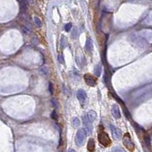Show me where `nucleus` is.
Returning <instances> with one entry per match:
<instances>
[{"instance_id":"nucleus-11","label":"nucleus","mask_w":152,"mask_h":152,"mask_svg":"<svg viewBox=\"0 0 152 152\" xmlns=\"http://www.w3.org/2000/svg\"><path fill=\"white\" fill-rule=\"evenodd\" d=\"M94 75H95L97 78H99L101 75V72H102V67H101L100 64H98L95 66V68L94 69Z\"/></svg>"},{"instance_id":"nucleus-3","label":"nucleus","mask_w":152,"mask_h":152,"mask_svg":"<svg viewBox=\"0 0 152 152\" xmlns=\"http://www.w3.org/2000/svg\"><path fill=\"white\" fill-rule=\"evenodd\" d=\"M86 138H87L86 130L84 129H78V131L77 133H76L75 138L76 144L78 145V146L82 147V145L84 144V142H85Z\"/></svg>"},{"instance_id":"nucleus-18","label":"nucleus","mask_w":152,"mask_h":152,"mask_svg":"<svg viewBox=\"0 0 152 152\" xmlns=\"http://www.w3.org/2000/svg\"><path fill=\"white\" fill-rule=\"evenodd\" d=\"M59 62H60V63H63L64 62V61H63V58H62V55H59Z\"/></svg>"},{"instance_id":"nucleus-16","label":"nucleus","mask_w":152,"mask_h":152,"mask_svg":"<svg viewBox=\"0 0 152 152\" xmlns=\"http://www.w3.org/2000/svg\"><path fill=\"white\" fill-rule=\"evenodd\" d=\"M52 118L54 119V120H57L58 119V116H57V114H56V112L55 110L53 111V112L52 113Z\"/></svg>"},{"instance_id":"nucleus-6","label":"nucleus","mask_w":152,"mask_h":152,"mask_svg":"<svg viewBox=\"0 0 152 152\" xmlns=\"http://www.w3.org/2000/svg\"><path fill=\"white\" fill-rule=\"evenodd\" d=\"M77 97L78 100H79V102L81 103V104L83 106L84 103H85V101L87 99V94L84 90L80 89L78 90L77 92Z\"/></svg>"},{"instance_id":"nucleus-12","label":"nucleus","mask_w":152,"mask_h":152,"mask_svg":"<svg viewBox=\"0 0 152 152\" xmlns=\"http://www.w3.org/2000/svg\"><path fill=\"white\" fill-rule=\"evenodd\" d=\"M72 123V126L75 127V128H76V127H78L80 125V120L78 119V118L75 117V118H73Z\"/></svg>"},{"instance_id":"nucleus-4","label":"nucleus","mask_w":152,"mask_h":152,"mask_svg":"<svg viewBox=\"0 0 152 152\" xmlns=\"http://www.w3.org/2000/svg\"><path fill=\"white\" fill-rule=\"evenodd\" d=\"M123 144L125 145V147H126L130 152H133L134 151V150H135V144L132 142V141H131V136H130V135H129V132L125 133L124 136H123Z\"/></svg>"},{"instance_id":"nucleus-14","label":"nucleus","mask_w":152,"mask_h":152,"mask_svg":"<svg viewBox=\"0 0 152 152\" xmlns=\"http://www.w3.org/2000/svg\"><path fill=\"white\" fill-rule=\"evenodd\" d=\"M72 25L71 23H69V24H66V26H65V30H66V31L67 32H69V30L72 29Z\"/></svg>"},{"instance_id":"nucleus-15","label":"nucleus","mask_w":152,"mask_h":152,"mask_svg":"<svg viewBox=\"0 0 152 152\" xmlns=\"http://www.w3.org/2000/svg\"><path fill=\"white\" fill-rule=\"evenodd\" d=\"M112 152H124L123 149H121V148H118V147H115L112 149Z\"/></svg>"},{"instance_id":"nucleus-2","label":"nucleus","mask_w":152,"mask_h":152,"mask_svg":"<svg viewBox=\"0 0 152 152\" xmlns=\"http://www.w3.org/2000/svg\"><path fill=\"white\" fill-rule=\"evenodd\" d=\"M97 138H98V141L99 142L103 145L104 147H109L110 145L111 144V139L109 137V135H108L106 131H103V129L102 130L99 131L98 136H97Z\"/></svg>"},{"instance_id":"nucleus-19","label":"nucleus","mask_w":152,"mask_h":152,"mask_svg":"<svg viewBox=\"0 0 152 152\" xmlns=\"http://www.w3.org/2000/svg\"><path fill=\"white\" fill-rule=\"evenodd\" d=\"M68 152H76V151L75 150H73V149H69Z\"/></svg>"},{"instance_id":"nucleus-13","label":"nucleus","mask_w":152,"mask_h":152,"mask_svg":"<svg viewBox=\"0 0 152 152\" xmlns=\"http://www.w3.org/2000/svg\"><path fill=\"white\" fill-rule=\"evenodd\" d=\"M33 20H34V22H35V25H37V27H38V28H40L42 25V23H41V21L39 19L38 17H34L33 18Z\"/></svg>"},{"instance_id":"nucleus-9","label":"nucleus","mask_w":152,"mask_h":152,"mask_svg":"<svg viewBox=\"0 0 152 152\" xmlns=\"http://www.w3.org/2000/svg\"><path fill=\"white\" fill-rule=\"evenodd\" d=\"M85 49L88 53H91L93 51V42H92V40L90 38H87L86 40Z\"/></svg>"},{"instance_id":"nucleus-1","label":"nucleus","mask_w":152,"mask_h":152,"mask_svg":"<svg viewBox=\"0 0 152 152\" xmlns=\"http://www.w3.org/2000/svg\"><path fill=\"white\" fill-rule=\"evenodd\" d=\"M96 116H97V113L94 112V110L89 111V112H87L84 116H82L84 124L85 125L87 129H88V131H90V132H91V131H92V126H91V124H92L93 122L95 120Z\"/></svg>"},{"instance_id":"nucleus-5","label":"nucleus","mask_w":152,"mask_h":152,"mask_svg":"<svg viewBox=\"0 0 152 152\" xmlns=\"http://www.w3.org/2000/svg\"><path fill=\"white\" fill-rule=\"evenodd\" d=\"M84 81H85V82L87 85L91 86V87L96 86L97 79L92 75H90V74H88V73L85 74V75H84Z\"/></svg>"},{"instance_id":"nucleus-17","label":"nucleus","mask_w":152,"mask_h":152,"mask_svg":"<svg viewBox=\"0 0 152 152\" xmlns=\"http://www.w3.org/2000/svg\"><path fill=\"white\" fill-rule=\"evenodd\" d=\"M49 90L51 94H53V84L51 82L49 83Z\"/></svg>"},{"instance_id":"nucleus-10","label":"nucleus","mask_w":152,"mask_h":152,"mask_svg":"<svg viewBox=\"0 0 152 152\" xmlns=\"http://www.w3.org/2000/svg\"><path fill=\"white\" fill-rule=\"evenodd\" d=\"M87 150L90 152H93L95 150V142L93 138H90L88 142H87Z\"/></svg>"},{"instance_id":"nucleus-8","label":"nucleus","mask_w":152,"mask_h":152,"mask_svg":"<svg viewBox=\"0 0 152 152\" xmlns=\"http://www.w3.org/2000/svg\"><path fill=\"white\" fill-rule=\"evenodd\" d=\"M111 112H112L113 116L115 119H119L121 116L120 114V111H119V108L116 104H113L112 107V110H111Z\"/></svg>"},{"instance_id":"nucleus-7","label":"nucleus","mask_w":152,"mask_h":152,"mask_svg":"<svg viewBox=\"0 0 152 152\" xmlns=\"http://www.w3.org/2000/svg\"><path fill=\"white\" fill-rule=\"evenodd\" d=\"M110 129H111V131H112L113 136L115 139L119 140L121 138V136H122L121 130L118 129V128H116V126H113V125H110Z\"/></svg>"}]
</instances>
